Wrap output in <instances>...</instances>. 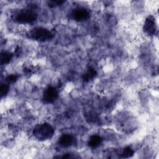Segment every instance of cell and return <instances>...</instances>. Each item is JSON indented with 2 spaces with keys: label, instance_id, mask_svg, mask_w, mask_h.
Instances as JSON below:
<instances>
[{
  "label": "cell",
  "instance_id": "obj_4",
  "mask_svg": "<svg viewBox=\"0 0 159 159\" xmlns=\"http://www.w3.org/2000/svg\"><path fill=\"white\" fill-rule=\"evenodd\" d=\"M91 13L88 9L84 7H78L72 10L70 18L77 22H83L89 19Z\"/></svg>",
  "mask_w": 159,
  "mask_h": 159
},
{
  "label": "cell",
  "instance_id": "obj_1",
  "mask_svg": "<svg viewBox=\"0 0 159 159\" xmlns=\"http://www.w3.org/2000/svg\"><path fill=\"white\" fill-rule=\"evenodd\" d=\"M55 133L53 127L48 122H42L35 125L33 129L32 134L39 141H45L53 137Z\"/></svg>",
  "mask_w": 159,
  "mask_h": 159
},
{
  "label": "cell",
  "instance_id": "obj_11",
  "mask_svg": "<svg viewBox=\"0 0 159 159\" xmlns=\"http://www.w3.org/2000/svg\"><path fill=\"white\" fill-rule=\"evenodd\" d=\"M135 152L130 146H126L124 147L120 153V157L123 158H128L132 157Z\"/></svg>",
  "mask_w": 159,
  "mask_h": 159
},
{
  "label": "cell",
  "instance_id": "obj_9",
  "mask_svg": "<svg viewBox=\"0 0 159 159\" xmlns=\"http://www.w3.org/2000/svg\"><path fill=\"white\" fill-rule=\"evenodd\" d=\"M102 138L98 135H91L88 141V145L92 148L98 147L102 142Z\"/></svg>",
  "mask_w": 159,
  "mask_h": 159
},
{
  "label": "cell",
  "instance_id": "obj_7",
  "mask_svg": "<svg viewBox=\"0 0 159 159\" xmlns=\"http://www.w3.org/2000/svg\"><path fill=\"white\" fill-rule=\"evenodd\" d=\"M75 142V138L73 135L70 134H63L58 139V145L63 148H68L71 147Z\"/></svg>",
  "mask_w": 159,
  "mask_h": 159
},
{
  "label": "cell",
  "instance_id": "obj_14",
  "mask_svg": "<svg viewBox=\"0 0 159 159\" xmlns=\"http://www.w3.org/2000/svg\"><path fill=\"white\" fill-rule=\"evenodd\" d=\"M65 2V1L62 0H50L47 1V5L50 7H55L62 5Z\"/></svg>",
  "mask_w": 159,
  "mask_h": 159
},
{
  "label": "cell",
  "instance_id": "obj_13",
  "mask_svg": "<svg viewBox=\"0 0 159 159\" xmlns=\"http://www.w3.org/2000/svg\"><path fill=\"white\" fill-rule=\"evenodd\" d=\"M9 91V84L4 83L1 84L0 86V94H1V97L3 98L4 96H6L7 94L8 93Z\"/></svg>",
  "mask_w": 159,
  "mask_h": 159
},
{
  "label": "cell",
  "instance_id": "obj_16",
  "mask_svg": "<svg viewBox=\"0 0 159 159\" xmlns=\"http://www.w3.org/2000/svg\"><path fill=\"white\" fill-rule=\"evenodd\" d=\"M54 158H78V157H76L75 155H73L72 154L68 153L63 154L61 156H57L54 157Z\"/></svg>",
  "mask_w": 159,
  "mask_h": 159
},
{
  "label": "cell",
  "instance_id": "obj_10",
  "mask_svg": "<svg viewBox=\"0 0 159 159\" xmlns=\"http://www.w3.org/2000/svg\"><path fill=\"white\" fill-rule=\"evenodd\" d=\"M13 53L7 51H4L1 53V65H5L8 64L13 57Z\"/></svg>",
  "mask_w": 159,
  "mask_h": 159
},
{
  "label": "cell",
  "instance_id": "obj_6",
  "mask_svg": "<svg viewBox=\"0 0 159 159\" xmlns=\"http://www.w3.org/2000/svg\"><path fill=\"white\" fill-rule=\"evenodd\" d=\"M58 97V92L57 89L52 86L47 87L43 93L42 101L45 104L53 103Z\"/></svg>",
  "mask_w": 159,
  "mask_h": 159
},
{
  "label": "cell",
  "instance_id": "obj_5",
  "mask_svg": "<svg viewBox=\"0 0 159 159\" xmlns=\"http://www.w3.org/2000/svg\"><path fill=\"white\" fill-rule=\"evenodd\" d=\"M143 30L145 34L148 36H153L157 31V25L155 18L152 15H149L145 20Z\"/></svg>",
  "mask_w": 159,
  "mask_h": 159
},
{
  "label": "cell",
  "instance_id": "obj_12",
  "mask_svg": "<svg viewBox=\"0 0 159 159\" xmlns=\"http://www.w3.org/2000/svg\"><path fill=\"white\" fill-rule=\"evenodd\" d=\"M19 77H20V75L19 74H15V73L14 74H11V75H7L6 77L5 81H6V83L9 84H13L18 80Z\"/></svg>",
  "mask_w": 159,
  "mask_h": 159
},
{
  "label": "cell",
  "instance_id": "obj_2",
  "mask_svg": "<svg viewBox=\"0 0 159 159\" xmlns=\"http://www.w3.org/2000/svg\"><path fill=\"white\" fill-rule=\"evenodd\" d=\"M54 33L49 29L43 27H35L27 33V37L31 40L45 42L51 40L54 37Z\"/></svg>",
  "mask_w": 159,
  "mask_h": 159
},
{
  "label": "cell",
  "instance_id": "obj_15",
  "mask_svg": "<svg viewBox=\"0 0 159 159\" xmlns=\"http://www.w3.org/2000/svg\"><path fill=\"white\" fill-rule=\"evenodd\" d=\"M34 68L32 66H24L23 69V71L24 73V75L27 76H30L34 73Z\"/></svg>",
  "mask_w": 159,
  "mask_h": 159
},
{
  "label": "cell",
  "instance_id": "obj_8",
  "mask_svg": "<svg viewBox=\"0 0 159 159\" xmlns=\"http://www.w3.org/2000/svg\"><path fill=\"white\" fill-rule=\"evenodd\" d=\"M98 75L96 70L92 66H88L82 75V80L84 83H88L94 80Z\"/></svg>",
  "mask_w": 159,
  "mask_h": 159
},
{
  "label": "cell",
  "instance_id": "obj_3",
  "mask_svg": "<svg viewBox=\"0 0 159 159\" xmlns=\"http://www.w3.org/2000/svg\"><path fill=\"white\" fill-rule=\"evenodd\" d=\"M37 18V13L32 7L21 9L13 16V19L16 22L23 24L32 23L36 20Z\"/></svg>",
  "mask_w": 159,
  "mask_h": 159
}]
</instances>
